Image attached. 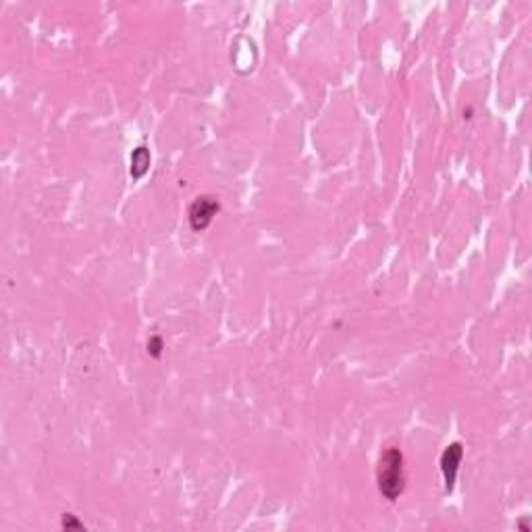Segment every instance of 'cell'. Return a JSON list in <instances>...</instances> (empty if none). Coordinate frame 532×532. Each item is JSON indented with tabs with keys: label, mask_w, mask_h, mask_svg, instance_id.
<instances>
[{
	"label": "cell",
	"mask_w": 532,
	"mask_h": 532,
	"mask_svg": "<svg viewBox=\"0 0 532 532\" xmlns=\"http://www.w3.org/2000/svg\"><path fill=\"white\" fill-rule=\"evenodd\" d=\"M464 458V447L462 443H451L445 447L443 455H441V472H443V478H445V491L451 493L453 491V485H455V478H458V470H460V462Z\"/></svg>",
	"instance_id": "obj_3"
},
{
	"label": "cell",
	"mask_w": 532,
	"mask_h": 532,
	"mask_svg": "<svg viewBox=\"0 0 532 532\" xmlns=\"http://www.w3.org/2000/svg\"><path fill=\"white\" fill-rule=\"evenodd\" d=\"M376 482L378 491L387 501H397L406 489V468H404V453L400 447H387L376 466Z\"/></svg>",
	"instance_id": "obj_1"
},
{
	"label": "cell",
	"mask_w": 532,
	"mask_h": 532,
	"mask_svg": "<svg viewBox=\"0 0 532 532\" xmlns=\"http://www.w3.org/2000/svg\"><path fill=\"white\" fill-rule=\"evenodd\" d=\"M63 526L64 528H84V524L77 522L75 516H71V514H64L63 516Z\"/></svg>",
	"instance_id": "obj_6"
},
{
	"label": "cell",
	"mask_w": 532,
	"mask_h": 532,
	"mask_svg": "<svg viewBox=\"0 0 532 532\" xmlns=\"http://www.w3.org/2000/svg\"><path fill=\"white\" fill-rule=\"evenodd\" d=\"M219 210V198H215V196H200V198H196V200L191 202L188 213L191 229H193V231H204V229L213 222V219L217 217Z\"/></svg>",
	"instance_id": "obj_2"
},
{
	"label": "cell",
	"mask_w": 532,
	"mask_h": 532,
	"mask_svg": "<svg viewBox=\"0 0 532 532\" xmlns=\"http://www.w3.org/2000/svg\"><path fill=\"white\" fill-rule=\"evenodd\" d=\"M148 166H150V152L146 146H140L133 150L131 154V177L133 179H142L146 173H148Z\"/></svg>",
	"instance_id": "obj_4"
},
{
	"label": "cell",
	"mask_w": 532,
	"mask_h": 532,
	"mask_svg": "<svg viewBox=\"0 0 532 532\" xmlns=\"http://www.w3.org/2000/svg\"><path fill=\"white\" fill-rule=\"evenodd\" d=\"M148 353H150L152 358H160V353H162V339L157 337V335L148 341Z\"/></svg>",
	"instance_id": "obj_5"
}]
</instances>
